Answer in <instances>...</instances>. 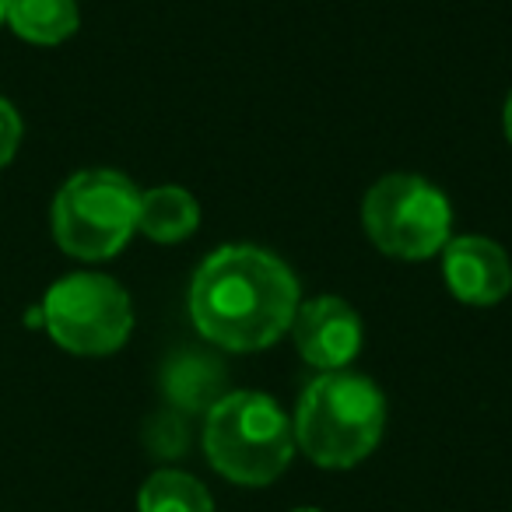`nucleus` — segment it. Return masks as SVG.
I'll return each mask as SVG.
<instances>
[{
    "instance_id": "obj_1",
    "label": "nucleus",
    "mask_w": 512,
    "mask_h": 512,
    "mask_svg": "<svg viewBox=\"0 0 512 512\" xmlns=\"http://www.w3.org/2000/svg\"><path fill=\"white\" fill-rule=\"evenodd\" d=\"M299 278L260 246H221L190 281V320L225 351H264L292 330Z\"/></svg>"
},
{
    "instance_id": "obj_2",
    "label": "nucleus",
    "mask_w": 512,
    "mask_h": 512,
    "mask_svg": "<svg viewBox=\"0 0 512 512\" xmlns=\"http://www.w3.org/2000/svg\"><path fill=\"white\" fill-rule=\"evenodd\" d=\"M386 428V397L358 372H320L295 407V446L327 470H348L379 446Z\"/></svg>"
},
{
    "instance_id": "obj_3",
    "label": "nucleus",
    "mask_w": 512,
    "mask_h": 512,
    "mask_svg": "<svg viewBox=\"0 0 512 512\" xmlns=\"http://www.w3.org/2000/svg\"><path fill=\"white\" fill-rule=\"evenodd\" d=\"M204 453L225 481L264 488L278 481L292 463V418L267 393H225L207 407Z\"/></svg>"
},
{
    "instance_id": "obj_4",
    "label": "nucleus",
    "mask_w": 512,
    "mask_h": 512,
    "mask_svg": "<svg viewBox=\"0 0 512 512\" xmlns=\"http://www.w3.org/2000/svg\"><path fill=\"white\" fill-rule=\"evenodd\" d=\"M137 211H141V190L123 172L81 169L53 197V239L74 260L99 264L134 239Z\"/></svg>"
},
{
    "instance_id": "obj_5",
    "label": "nucleus",
    "mask_w": 512,
    "mask_h": 512,
    "mask_svg": "<svg viewBox=\"0 0 512 512\" xmlns=\"http://www.w3.org/2000/svg\"><path fill=\"white\" fill-rule=\"evenodd\" d=\"M362 225L372 246L393 260H428L453 239V207L435 183L393 172L365 193Z\"/></svg>"
},
{
    "instance_id": "obj_6",
    "label": "nucleus",
    "mask_w": 512,
    "mask_h": 512,
    "mask_svg": "<svg viewBox=\"0 0 512 512\" xmlns=\"http://www.w3.org/2000/svg\"><path fill=\"white\" fill-rule=\"evenodd\" d=\"M43 327L64 351L81 358L113 355L134 330V306L120 281L109 274L78 271L50 285L39 302Z\"/></svg>"
},
{
    "instance_id": "obj_7",
    "label": "nucleus",
    "mask_w": 512,
    "mask_h": 512,
    "mask_svg": "<svg viewBox=\"0 0 512 512\" xmlns=\"http://www.w3.org/2000/svg\"><path fill=\"white\" fill-rule=\"evenodd\" d=\"M292 341L299 355L320 372H341L362 351V320L355 306L337 295L299 302L292 320Z\"/></svg>"
},
{
    "instance_id": "obj_8",
    "label": "nucleus",
    "mask_w": 512,
    "mask_h": 512,
    "mask_svg": "<svg viewBox=\"0 0 512 512\" xmlns=\"http://www.w3.org/2000/svg\"><path fill=\"white\" fill-rule=\"evenodd\" d=\"M442 278L463 306H498L512 292V260L495 239L460 235L442 249Z\"/></svg>"
},
{
    "instance_id": "obj_9",
    "label": "nucleus",
    "mask_w": 512,
    "mask_h": 512,
    "mask_svg": "<svg viewBox=\"0 0 512 512\" xmlns=\"http://www.w3.org/2000/svg\"><path fill=\"white\" fill-rule=\"evenodd\" d=\"M200 204L186 186H155L141 190V211H137V232L148 235L151 242H183L197 232Z\"/></svg>"
},
{
    "instance_id": "obj_10",
    "label": "nucleus",
    "mask_w": 512,
    "mask_h": 512,
    "mask_svg": "<svg viewBox=\"0 0 512 512\" xmlns=\"http://www.w3.org/2000/svg\"><path fill=\"white\" fill-rule=\"evenodd\" d=\"M4 25L32 46H60L78 32L81 11L78 0H8Z\"/></svg>"
},
{
    "instance_id": "obj_11",
    "label": "nucleus",
    "mask_w": 512,
    "mask_h": 512,
    "mask_svg": "<svg viewBox=\"0 0 512 512\" xmlns=\"http://www.w3.org/2000/svg\"><path fill=\"white\" fill-rule=\"evenodd\" d=\"M221 383H225L221 365L204 355H179L165 369V393L183 411H204L218 397H225Z\"/></svg>"
},
{
    "instance_id": "obj_12",
    "label": "nucleus",
    "mask_w": 512,
    "mask_h": 512,
    "mask_svg": "<svg viewBox=\"0 0 512 512\" xmlns=\"http://www.w3.org/2000/svg\"><path fill=\"white\" fill-rule=\"evenodd\" d=\"M137 509L141 512H214V502H211V495H207V488L193 474L165 467V470H155V474L141 484Z\"/></svg>"
},
{
    "instance_id": "obj_13",
    "label": "nucleus",
    "mask_w": 512,
    "mask_h": 512,
    "mask_svg": "<svg viewBox=\"0 0 512 512\" xmlns=\"http://www.w3.org/2000/svg\"><path fill=\"white\" fill-rule=\"evenodd\" d=\"M148 446L158 456H176L186 449V421L179 414H158L148 425Z\"/></svg>"
},
{
    "instance_id": "obj_14",
    "label": "nucleus",
    "mask_w": 512,
    "mask_h": 512,
    "mask_svg": "<svg viewBox=\"0 0 512 512\" xmlns=\"http://www.w3.org/2000/svg\"><path fill=\"white\" fill-rule=\"evenodd\" d=\"M22 137H25L22 113L15 109V102L0 95V169H8L15 162L18 148H22Z\"/></svg>"
},
{
    "instance_id": "obj_15",
    "label": "nucleus",
    "mask_w": 512,
    "mask_h": 512,
    "mask_svg": "<svg viewBox=\"0 0 512 512\" xmlns=\"http://www.w3.org/2000/svg\"><path fill=\"white\" fill-rule=\"evenodd\" d=\"M502 123H505V137H509V144H512V92H509V99H505V113H502Z\"/></svg>"
},
{
    "instance_id": "obj_16",
    "label": "nucleus",
    "mask_w": 512,
    "mask_h": 512,
    "mask_svg": "<svg viewBox=\"0 0 512 512\" xmlns=\"http://www.w3.org/2000/svg\"><path fill=\"white\" fill-rule=\"evenodd\" d=\"M4 18H8V0H0V25H4Z\"/></svg>"
},
{
    "instance_id": "obj_17",
    "label": "nucleus",
    "mask_w": 512,
    "mask_h": 512,
    "mask_svg": "<svg viewBox=\"0 0 512 512\" xmlns=\"http://www.w3.org/2000/svg\"><path fill=\"white\" fill-rule=\"evenodd\" d=\"M295 512H320V509H295Z\"/></svg>"
}]
</instances>
